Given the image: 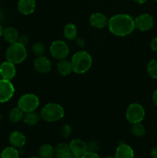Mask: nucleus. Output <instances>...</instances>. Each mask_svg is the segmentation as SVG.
<instances>
[{
  "label": "nucleus",
  "instance_id": "obj_37",
  "mask_svg": "<svg viewBox=\"0 0 157 158\" xmlns=\"http://www.w3.org/2000/svg\"><path fill=\"white\" fill-rule=\"evenodd\" d=\"M3 32H4V29H3L2 26L0 25V37H1L2 35H3Z\"/></svg>",
  "mask_w": 157,
  "mask_h": 158
},
{
  "label": "nucleus",
  "instance_id": "obj_18",
  "mask_svg": "<svg viewBox=\"0 0 157 158\" xmlns=\"http://www.w3.org/2000/svg\"><path fill=\"white\" fill-rule=\"evenodd\" d=\"M57 71L62 76H69L72 72V66L71 61H69L66 59L58 60L57 63Z\"/></svg>",
  "mask_w": 157,
  "mask_h": 158
},
{
  "label": "nucleus",
  "instance_id": "obj_19",
  "mask_svg": "<svg viewBox=\"0 0 157 158\" xmlns=\"http://www.w3.org/2000/svg\"><path fill=\"white\" fill-rule=\"evenodd\" d=\"M72 154L70 148L65 143H59L55 148V156L56 158H67Z\"/></svg>",
  "mask_w": 157,
  "mask_h": 158
},
{
  "label": "nucleus",
  "instance_id": "obj_30",
  "mask_svg": "<svg viewBox=\"0 0 157 158\" xmlns=\"http://www.w3.org/2000/svg\"><path fill=\"white\" fill-rule=\"evenodd\" d=\"M81 158H100L96 152H92V151H87L86 154H83Z\"/></svg>",
  "mask_w": 157,
  "mask_h": 158
},
{
  "label": "nucleus",
  "instance_id": "obj_36",
  "mask_svg": "<svg viewBox=\"0 0 157 158\" xmlns=\"http://www.w3.org/2000/svg\"><path fill=\"white\" fill-rule=\"evenodd\" d=\"M67 158H81V157H78V156H76V155H75V154H71L70 155H69V157H68Z\"/></svg>",
  "mask_w": 157,
  "mask_h": 158
},
{
  "label": "nucleus",
  "instance_id": "obj_41",
  "mask_svg": "<svg viewBox=\"0 0 157 158\" xmlns=\"http://www.w3.org/2000/svg\"><path fill=\"white\" fill-rule=\"evenodd\" d=\"M155 1H156V2H157V0H155Z\"/></svg>",
  "mask_w": 157,
  "mask_h": 158
},
{
  "label": "nucleus",
  "instance_id": "obj_32",
  "mask_svg": "<svg viewBox=\"0 0 157 158\" xmlns=\"http://www.w3.org/2000/svg\"><path fill=\"white\" fill-rule=\"evenodd\" d=\"M150 48L154 52H157V36L154 37L150 43Z\"/></svg>",
  "mask_w": 157,
  "mask_h": 158
},
{
  "label": "nucleus",
  "instance_id": "obj_33",
  "mask_svg": "<svg viewBox=\"0 0 157 158\" xmlns=\"http://www.w3.org/2000/svg\"><path fill=\"white\" fill-rule=\"evenodd\" d=\"M151 157L152 158H157V146L154 147L151 151Z\"/></svg>",
  "mask_w": 157,
  "mask_h": 158
},
{
  "label": "nucleus",
  "instance_id": "obj_39",
  "mask_svg": "<svg viewBox=\"0 0 157 158\" xmlns=\"http://www.w3.org/2000/svg\"><path fill=\"white\" fill-rule=\"evenodd\" d=\"M105 158H115V157H105Z\"/></svg>",
  "mask_w": 157,
  "mask_h": 158
},
{
  "label": "nucleus",
  "instance_id": "obj_2",
  "mask_svg": "<svg viewBox=\"0 0 157 158\" xmlns=\"http://www.w3.org/2000/svg\"><path fill=\"white\" fill-rule=\"evenodd\" d=\"M71 63L72 72L76 74H83L88 72L92 66V58L86 51H78L72 56Z\"/></svg>",
  "mask_w": 157,
  "mask_h": 158
},
{
  "label": "nucleus",
  "instance_id": "obj_10",
  "mask_svg": "<svg viewBox=\"0 0 157 158\" xmlns=\"http://www.w3.org/2000/svg\"><path fill=\"white\" fill-rule=\"evenodd\" d=\"M52 66V62L44 55L37 56L34 61V67L35 70L41 74H46L50 72Z\"/></svg>",
  "mask_w": 157,
  "mask_h": 158
},
{
  "label": "nucleus",
  "instance_id": "obj_25",
  "mask_svg": "<svg viewBox=\"0 0 157 158\" xmlns=\"http://www.w3.org/2000/svg\"><path fill=\"white\" fill-rule=\"evenodd\" d=\"M146 128L141 123H133L131 126V133L136 137H142L146 134Z\"/></svg>",
  "mask_w": 157,
  "mask_h": 158
},
{
  "label": "nucleus",
  "instance_id": "obj_35",
  "mask_svg": "<svg viewBox=\"0 0 157 158\" xmlns=\"http://www.w3.org/2000/svg\"><path fill=\"white\" fill-rule=\"evenodd\" d=\"M134 1H135V2L139 3V4H143V3H145L146 2H147V0H134Z\"/></svg>",
  "mask_w": 157,
  "mask_h": 158
},
{
  "label": "nucleus",
  "instance_id": "obj_26",
  "mask_svg": "<svg viewBox=\"0 0 157 158\" xmlns=\"http://www.w3.org/2000/svg\"><path fill=\"white\" fill-rule=\"evenodd\" d=\"M146 70L149 77L152 79H157V60L153 59L148 63Z\"/></svg>",
  "mask_w": 157,
  "mask_h": 158
},
{
  "label": "nucleus",
  "instance_id": "obj_4",
  "mask_svg": "<svg viewBox=\"0 0 157 158\" xmlns=\"http://www.w3.org/2000/svg\"><path fill=\"white\" fill-rule=\"evenodd\" d=\"M27 57V50L26 46L15 43L9 46L6 52V59L7 61L13 64H19L24 62Z\"/></svg>",
  "mask_w": 157,
  "mask_h": 158
},
{
  "label": "nucleus",
  "instance_id": "obj_40",
  "mask_svg": "<svg viewBox=\"0 0 157 158\" xmlns=\"http://www.w3.org/2000/svg\"><path fill=\"white\" fill-rule=\"evenodd\" d=\"M1 119H2V117H1V115H0V121H1Z\"/></svg>",
  "mask_w": 157,
  "mask_h": 158
},
{
  "label": "nucleus",
  "instance_id": "obj_3",
  "mask_svg": "<svg viewBox=\"0 0 157 158\" xmlns=\"http://www.w3.org/2000/svg\"><path fill=\"white\" fill-rule=\"evenodd\" d=\"M65 111L61 105L49 103L45 105L40 112V117L46 122H56L62 119Z\"/></svg>",
  "mask_w": 157,
  "mask_h": 158
},
{
  "label": "nucleus",
  "instance_id": "obj_15",
  "mask_svg": "<svg viewBox=\"0 0 157 158\" xmlns=\"http://www.w3.org/2000/svg\"><path fill=\"white\" fill-rule=\"evenodd\" d=\"M134 151L126 143H120L115 150V158H134Z\"/></svg>",
  "mask_w": 157,
  "mask_h": 158
},
{
  "label": "nucleus",
  "instance_id": "obj_14",
  "mask_svg": "<svg viewBox=\"0 0 157 158\" xmlns=\"http://www.w3.org/2000/svg\"><path fill=\"white\" fill-rule=\"evenodd\" d=\"M9 143L15 148H22L26 143V137L23 133L15 131L11 133L9 136Z\"/></svg>",
  "mask_w": 157,
  "mask_h": 158
},
{
  "label": "nucleus",
  "instance_id": "obj_5",
  "mask_svg": "<svg viewBox=\"0 0 157 158\" xmlns=\"http://www.w3.org/2000/svg\"><path fill=\"white\" fill-rule=\"evenodd\" d=\"M145 115H146V112L143 106L137 103H131L128 106L126 112V120L131 124L141 123L144 120Z\"/></svg>",
  "mask_w": 157,
  "mask_h": 158
},
{
  "label": "nucleus",
  "instance_id": "obj_21",
  "mask_svg": "<svg viewBox=\"0 0 157 158\" xmlns=\"http://www.w3.org/2000/svg\"><path fill=\"white\" fill-rule=\"evenodd\" d=\"M40 118H41L40 114H38L35 111H32V112L25 114L24 117H23V122L29 126H34L39 122Z\"/></svg>",
  "mask_w": 157,
  "mask_h": 158
},
{
  "label": "nucleus",
  "instance_id": "obj_29",
  "mask_svg": "<svg viewBox=\"0 0 157 158\" xmlns=\"http://www.w3.org/2000/svg\"><path fill=\"white\" fill-rule=\"evenodd\" d=\"M29 41V38L27 35L26 34H22V35H20L19 37H18V43H19L20 44L23 45V46H26V45L28 44Z\"/></svg>",
  "mask_w": 157,
  "mask_h": 158
},
{
  "label": "nucleus",
  "instance_id": "obj_7",
  "mask_svg": "<svg viewBox=\"0 0 157 158\" xmlns=\"http://www.w3.org/2000/svg\"><path fill=\"white\" fill-rule=\"evenodd\" d=\"M49 51L54 59L58 60L66 59L69 53V48L66 42L62 40H55L51 44Z\"/></svg>",
  "mask_w": 157,
  "mask_h": 158
},
{
  "label": "nucleus",
  "instance_id": "obj_24",
  "mask_svg": "<svg viewBox=\"0 0 157 158\" xmlns=\"http://www.w3.org/2000/svg\"><path fill=\"white\" fill-rule=\"evenodd\" d=\"M0 158H19V152L14 147H8L2 151Z\"/></svg>",
  "mask_w": 157,
  "mask_h": 158
},
{
  "label": "nucleus",
  "instance_id": "obj_13",
  "mask_svg": "<svg viewBox=\"0 0 157 158\" xmlns=\"http://www.w3.org/2000/svg\"><path fill=\"white\" fill-rule=\"evenodd\" d=\"M109 19L104 14L101 12H95L89 17V23L95 29H103L108 26Z\"/></svg>",
  "mask_w": 157,
  "mask_h": 158
},
{
  "label": "nucleus",
  "instance_id": "obj_11",
  "mask_svg": "<svg viewBox=\"0 0 157 158\" xmlns=\"http://www.w3.org/2000/svg\"><path fill=\"white\" fill-rule=\"evenodd\" d=\"M72 154L82 157L88 151L87 143L80 139H73L69 144Z\"/></svg>",
  "mask_w": 157,
  "mask_h": 158
},
{
  "label": "nucleus",
  "instance_id": "obj_6",
  "mask_svg": "<svg viewBox=\"0 0 157 158\" xmlns=\"http://www.w3.org/2000/svg\"><path fill=\"white\" fill-rule=\"evenodd\" d=\"M39 105V99L36 95L26 94L22 96L18 101V106L26 113L35 111Z\"/></svg>",
  "mask_w": 157,
  "mask_h": 158
},
{
  "label": "nucleus",
  "instance_id": "obj_27",
  "mask_svg": "<svg viewBox=\"0 0 157 158\" xmlns=\"http://www.w3.org/2000/svg\"><path fill=\"white\" fill-rule=\"evenodd\" d=\"M45 51H46V47L42 43H39V42L35 43L32 46V52H33L34 55L36 56H43L45 53Z\"/></svg>",
  "mask_w": 157,
  "mask_h": 158
},
{
  "label": "nucleus",
  "instance_id": "obj_23",
  "mask_svg": "<svg viewBox=\"0 0 157 158\" xmlns=\"http://www.w3.org/2000/svg\"><path fill=\"white\" fill-rule=\"evenodd\" d=\"M64 35L67 40H73L77 36V27L73 23H68L64 27Z\"/></svg>",
  "mask_w": 157,
  "mask_h": 158
},
{
  "label": "nucleus",
  "instance_id": "obj_31",
  "mask_svg": "<svg viewBox=\"0 0 157 158\" xmlns=\"http://www.w3.org/2000/svg\"><path fill=\"white\" fill-rule=\"evenodd\" d=\"M88 151H92V152H96L98 151V145L95 142H91L89 144H87Z\"/></svg>",
  "mask_w": 157,
  "mask_h": 158
},
{
  "label": "nucleus",
  "instance_id": "obj_20",
  "mask_svg": "<svg viewBox=\"0 0 157 158\" xmlns=\"http://www.w3.org/2000/svg\"><path fill=\"white\" fill-rule=\"evenodd\" d=\"M40 158H52L55 155V148L50 143H44L38 150Z\"/></svg>",
  "mask_w": 157,
  "mask_h": 158
},
{
  "label": "nucleus",
  "instance_id": "obj_34",
  "mask_svg": "<svg viewBox=\"0 0 157 158\" xmlns=\"http://www.w3.org/2000/svg\"><path fill=\"white\" fill-rule=\"evenodd\" d=\"M152 101H153L155 106L157 107V89L152 94Z\"/></svg>",
  "mask_w": 157,
  "mask_h": 158
},
{
  "label": "nucleus",
  "instance_id": "obj_8",
  "mask_svg": "<svg viewBox=\"0 0 157 158\" xmlns=\"http://www.w3.org/2000/svg\"><path fill=\"white\" fill-rule=\"evenodd\" d=\"M135 27L140 31H149L153 27L154 19L151 15L148 13H143L138 15L134 19Z\"/></svg>",
  "mask_w": 157,
  "mask_h": 158
},
{
  "label": "nucleus",
  "instance_id": "obj_22",
  "mask_svg": "<svg viewBox=\"0 0 157 158\" xmlns=\"http://www.w3.org/2000/svg\"><path fill=\"white\" fill-rule=\"evenodd\" d=\"M24 115L25 113L18 106H16L10 110L9 114V118L13 123H18L23 120Z\"/></svg>",
  "mask_w": 157,
  "mask_h": 158
},
{
  "label": "nucleus",
  "instance_id": "obj_17",
  "mask_svg": "<svg viewBox=\"0 0 157 158\" xmlns=\"http://www.w3.org/2000/svg\"><path fill=\"white\" fill-rule=\"evenodd\" d=\"M19 35L18 31L15 27H12V26H9V27L5 29L4 32H3L5 40L10 44L17 43Z\"/></svg>",
  "mask_w": 157,
  "mask_h": 158
},
{
  "label": "nucleus",
  "instance_id": "obj_38",
  "mask_svg": "<svg viewBox=\"0 0 157 158\" xmlns=\"http://www.w3.org/2000/svg\"><path fill=\"white\" fill-rule=\"evenodd\" d=\"M29 158H40V157H29Z\"/></svg>",
  "mask_w": 157,
  "mask_h": 158
},
{
  "label": "nucleus",
  "instance_id": "obj_9",
  "mask_svg": "<svg viewBox=\"0 0 157 158\" xmlns=\"http://www.w3.org/2000/svg\"><path fill=\"white\" fill-rule=\"evenodd\" d=\"M15 88L10 80H0V103H6L13 97Z\"/></svg>",
  "mask_w": 157,
  "mask_h": 158
},
{
  "label": "nucleus",
  "instance_id": "obj_1",
  "mask_svg": "<svg viewBox=\"0 0 157 158\" xmlns=\"http://www.w3.org/2000/svg\"><path fill=\"white\" fill-rule=\"evenodd\" d=\"M108 28L109 32L116 36H126L135 29V21L132 16L127 14H118L109 19Z\"/></svg>",
  "mask_w": 157,
  "mask_h": 158
},
{
  "label": "nucleus",
  "instance_id": "obj_12",
  "mask_svg": "<svg viewBox=\"0 0 157 158\" xmlns=\"http://www.w3.org/2000/svg\"><path fill=\"white\" fill-rule=\"evenodd\" d=\"M16 73L15 64L9 61L3 62L0 66V76L6 80H12Z\"/></svg>",
  "mask_w": 157,
  "mask_h": 158
},
{
  "label": "nucleus",
  "instance_id": "obj_28",
  "mask_svg": "<svg viewBox=\"0 0 157 158\" xmlns=\"http://www.w3.org/2000/svg\"><path fill=\"white\" fill-rule=\"evenodd\" d=\"M71 133H72V127L69 124H64L61 127V130H60V134H61V136L63 138L69 137L70 136Z\"/></svg>",
  "mask_w": 157,
  "mask_h": 158
},
{
  "label": "nucleus",
  "instance_id": "obj_16",
  "mask_svg": "<svg viewBox=\"0 0 157 158\" xmlns=\"http://www.w3.org/2000/svg\"><path fill=\"white\" fill-rule=\"evenodd\" d=\"M35 0H19L18 9L23 15H30L35 11Z\"/></svg>",
  "mask_w": 157,
  "mask_h": 158
}]
</instances>
